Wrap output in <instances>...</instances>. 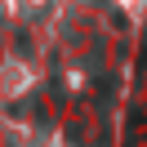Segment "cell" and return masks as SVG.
Instances as JSON below:
<instances>
[]
</instances>
